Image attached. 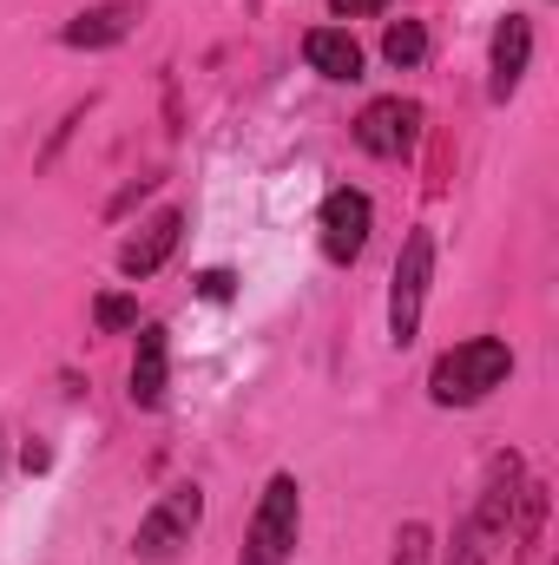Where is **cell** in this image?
Segmentation results:
<instances>
[{
    "mask_svg": "<svg viewBox=\"0 0 559 565\" xmlns=\"http://www.w3.org/2000/svg\"><path fill=\"white\" fill-rule=\"evenodd\" d=\"M514 500H520V460L507 454V460H494V473H487V487H481V500H474L447 565H494V553L514 533Z\"/></svg>",
    "mask_w": 559,
    "mask_h": 565,
    "instance_id": "7a4b0ae2",
    "label": "cell"
},
{
    "mask_svg": "<svg viewBox=\"0 0 559 565\" xmlns=\"http://www.w3.org/2000/svg\"><path fill=\"white\" fill-rule=\"evenodd\" d=\"M369 224H376V211H369V198L362 191H329L323 198V217H316V244H323V257L329 264H356L362 257V244H369Z\"/></svg>",
    "mask_w": 559,
    "mask_h": 565,
    "instance_id": "8992f818",
    "label": "cell"
},
{
    "mask_svg": "<svg viewBox=\"0 0 559 565\" xmlns=\"http://www.w3.org/2000/svg\"><path fill=\"white\" fill-rule=\"evenodd\" d=\"M329 7H336V13H342V20H362V13H382V7H389V0H329Z\"/></svg>",
    "mask_w": 559,
    "mask_h": 565,
    "instance_id": "2e32d148",
    "label": "cell"
},
{
    "mask_svg": "<svg viewBox=\"0 0 559 565\" xmlns=\"http://www.w3.org/2000/svg\"><path fill=\"white\" fill-rule=\"evenodd\" d=\"M178 237H184V211H158L139 237L119 250V270H126V277H151V270L178 250Z\"/></svg>",
    "mask_w": 559,
    "mask_h": 565,
    "instance_id": "30bf717a",
    "label": "cell"
},
{
    "mask_svg": "<svg viewBox=\"0 0 559 565\" xmlns=\"http://www.w3.org/2000/svg\"><path fill=\"white\" fill-rule=\"evenodd\" d=\"M382 53H389V66H421L428 60V26L421 20H395L382 33Z\"/></svg>",
    "mask_w": 559,
    "mask_h": 565,
    "instance_id": "4fadbf2b",
    "label": "cell"
},
{
    "mask_svg": "<svg viewBox=\"0 0 559 565\" xmlns=\"http://www.w3.org/2000/svg\"><path fill=\"white\" fill-rule=\"evenodd\" d=\"M165 375H171V342L165 329H139V355H133V402L158 408L165 402Z\"/></svg>",
    "mask_w": 559,
    "mask_h": 565,
    "instance_id": "7c38bea8",
    "label": "cell"
},
{
    "mask_svg": "<svg viewBox=\"0 0 559 565\" xmlns=\"http://www.w3.org/2000/svg\"><path fill=\"white\" fill-rule=\"evenodd\" d=\"M421 132V106L415 99H369L362 119H356V145L369 158H402Z\"/></svg>",
    "mask_w": 559,
    "mask_h": 565,
    "instance_id": "52a82bcc",
    "label": "cell"
},
{
    "mask_svg": "<svg viewBox=\"0 0 559 565\" xmlns=\"http://www.w3.org/2000/svg\"><path fill=\"white\" fill-rule=\"evenodd\" d=\"M198 520H204V493L198 487H171L151 513L139 520V540H133V553L145 565H165L178 559L184 546H191V533H198Z\"/></svg>",
    "mask_w": 559,
    "mask_h": 565,
    "instance_id": "277c9868",
    "label": "cell"
},
{
    "mask_svg": "<svg viewBox=\"0 0 559 565\" xmlns=\"http://www.w3.org/2000/svg\"><path fill=\"white\" fill-rule=\"evenodd\" d=\"M198 289H204L211 302H224V296L238 289V277H231V270H204V277H198Z\"/></svg>",
    "mask_w": 559,
    "mask_h": 565,
    "instance_id": "9a60e30c",
    "label": "cell"
},
{
    "mask_svg": "<svg viewBox=\"0 0 559 565\" xmlns=\"http://www.w3.org/2000/svg\"><path fill=\"white\" fill-rule=\"evenodd\" d=\"M527 60H534V26L520 20V13H507L500 20V33H494V79H487V99L494 106H507L514 93H520V79H527Z\"/></svg>",
    "mask_w": 559,
    "mask_h": 565,
    "instance_id": "ba28073f",
    "label": "cell"
},
{
    "mask_svg": "<svg viewBox=\"0 0 559 565\" xmlns=\"http://www.w3.org/2000/svg\"><path fill=\"white\" fill-rule=\"evenodd\" d=\"M428 282H434V237L415 231L395 257V282H389V335L409 349L421 329V302H428Z\"/></svg>",
    "mask_w": 559,
    "mask_h": 565,
    "instance_id": "5b68a950",
    "label": "cell"
},
{
    "mask_svg": "<svg viewBox=\"0 0 559 565\" xmlns=\"http://www.w3.org/2000/svg\"><path fill=\"white\" fill-rule=\"evenodd\" d=\"M303 60L323 73V79H362V46L342 33V26H316L303 40Z\"/></svg>",
    "mask_w": 559,
    "mask_h": 565,
    "instance_id": "8fae6325",
    "label": "cell"
},
{
    "mask_svg": "<svg viewBox=\"0 0 559 565\" xmlns=\"http://www.w3.org/2000/svg\"><path fill=\"white\" fill-rule=\"evenodd\" d=\"M507 375H514V349H507L500 335H474V342H454V349L428 369V395H434L441 408H474V402H487L494 388H507Z\"/></svg>",
    "mask_w": 559,
    "mask_h": 565,
    "instance_id": "6da1fadb",
    "label": "cell"
},
{
    "mask_svg": "<svg viewBox=\"0 0 559 565\" xmlns=\"http://www.w3.org/2000/svg\"><path fill=\"white\" fill-rule=\"evenodd\" d=\"M296 533H303V487H296V473H271V487H264V500L251 513L238 565H289Z\"/></svg>",
    "mask_w": 559,
    "mask_h": 565,
    "instance_id": "3957f363",
    "label": "cell"
},
{
    "mask_svg": "<svg viewBox=\"0 0 559 565\" xmlns=\"http://www.w3.org/2000/svg\"><path fill=\"white\" fill-rule=\"evenodd\" d=\"M133 26H139V0H106V7L73 13L60 40H66V46H80V53H93V46H119Z\"/></svg>",
    "mask_w": 559,
    "mask_h": 565,
    "instance_id": "9c48e42d",
    "label": "cell"
},
{
    "mask_svg": "<svg viewBox=\"0 0 559 565\" xmlns=\"http://www.w3.org/2000/svg\"><path fill=\"white\" fill-rule=\"evenodd\" d=\"M93 322H99L106 335L139 329V302H133V296H99V302H93Z\"/></svg>",
    "mask_w": 559,
    "mask_h": 565,
    "instance_id": "5bb4252c",
    "label": "cell"
}]
</instances>
